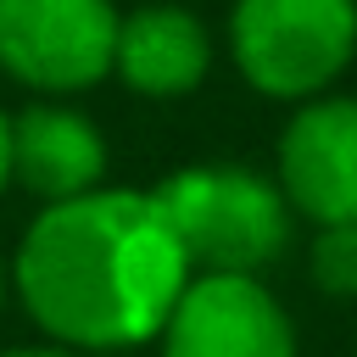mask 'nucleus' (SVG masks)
<instances>
[{"mask_svg": "<svg viewBox=\"0 0 357 357\" xmlns=\"http://www.w3.org/2000/svg\"><path fill=\"white\" fill-rule=\"evenodd\" d=\"M190 262L139 190H84L50 201L17 251L22 307L61 346H139L162 335Z\"/></svg>", "mask_w": 357, "mask_h": 357, "instance_id": "obj_1", "label": "nucleus"}, {"mask_svg": "<svg viewBox=\"0 0 357 357\" xmlns=\"http://www.w3.org/2000/svg\"><path fill=\"white\" fill-rule=\"evenodd\" d=\"M190 273H257L284 245V190L245 167H184L151 190Z\"/></svg>", "mask_w": 357, "mask_h": 357, "instance_id": "obj_2", "label": "nucleus"}, {"mask_svg": "<svg viewBox=\"0 0 357 357\" xmlns=\"http://www.w3.org/2000/svg\"><path fill=\"white\" fill-rule=\"evenodd\" d=\"M229 45L262 95H318L357 50V0H234Z\"/></svg>", "mask_w": 357, "mask_h": 357, "instance_id": "obj_3", "label": "nucleus"}, {"mask_svg": "<svg viewBox=\"0 0 357 357\" xmlns=\"http://www.w3.org/2000/svg\"><path fill=\"white\" fill-rule=\"evenodd\" d=\"M112 0H0V67L33 89H89L112 73Z\"/></svg>", "mask_w": 357, "mask_h": 357, "instance_id": "obj_4", "label": "nucleus"}, {"mask_svg": "<svg viewBox=\"0 0 357 357\" xmlns=\"http://www.w3.org/2000/svg\"><path fill=\"white\" fill-rule=\"evenodd\" d=\"M162 357H296V335L251 273H190L162 324Z\"/></svg>", "mask_w": 357, "mask_h": 357, "instance_id": "obj_5", "label": "nucleus"}, {"mask_svg": "<svg viewBox=\"0 0 357 357\" xmlns=\"http://www.w3.org/2000/svg\"><path fill=\"white\" fill-rule=\"evenodd\" d=\"M279 184L312 223H357V100H312L284 123Z\"/></svg>", "mask_w": 357, "mask_h": 357, "instance_id": "obj_6", "label": "nucleus"}, {"mask_svg": "<svg viewBox=\"0 0 357 357\" xmlns=\"http://www.w3.org/2000/svg\"><path fill=\"white\" fill-rule=\"evenodd\" d=\"M106 145L89 117L67 106H28L11 123V178H22L45 201H67L100 184Z\"/></svg>", "mask_w": 357, "mask_h": 357, "instance_id": "obj_7", "label": "nucleus"}, {"mask_svg": "<svg viewBox=\"0 0 357 357\" xmlns=\"http://www.w3.org/2000/svg\"><path fill=\"white\" fill-rule=\"evenodd\" d=\"M112 67L139 95H184L206 78V33L184 6H139L117 17Z\"/></svg>", "mask_w": 357, "mask_h": 357, "instance_id": "obj_8", "label": "nucleus"}, {"mask_svg": "<svg viewBox=\"0 0 357 357\" xmlns=\"http://www.w3.org/2000/svg\"><path fill=\"white\" fill-rule=\"evenodd\" d=\"M312 279L329 296H357V223H324L312 240Z\"/></svg>", "mask_w": 357, "mask_h": 357, "instance_id": "obj_9", "label": "nucleus"}, {"mask_svg": "<svg viewBox=\"0 0 357 357\" xmlns=\"http://www.w3.org/2000/svg\"><path fill=\"white\" fill-rule=\"evenodd\" d=\"M6 178H11V117L0 112V190H6Z\"/></svg>", "mask_w": 357, "mask_h": 357, "instance_id": "obj_10", "label": "nucleus"}, {"mask_svg": "<svg viewBox=\"0 0 357 357\" xmlns=\"http://www.w3.org/2000/svg\"><path fill=\"white\" fill-rule=\"evenodd\" d=\"M0 357H73L67 346H22V351H0Z\"/></svg>", "mask_w": 357, "mask_h": 357, "instance_id": "obj_11", "label": "nucleus"}, {"mask_svg": "<svg viewBox=\"0 0 357 357\" xmlns=\"http://www.w3.org/2000/svg\"><path fill=\"white\" fill-rule=\"evenodd\" d=\"M0 296H6V273H0Z\"/></svg>", "mask_w": 357, "mask_h": 357, "instance_id": "obj_12", "label": "nucleus"}]
</instances>
